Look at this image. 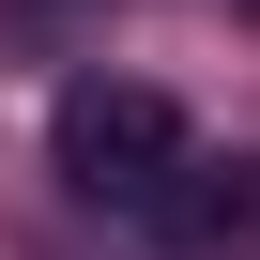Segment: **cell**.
Returning a JSON list of instances; mask_svg holds the SVG:
<instances>
[{"label":"cell","instance_id":"cell-1","mask_svg":"<svg viewBox=\"0 0 260 260\" xmlns=\"http://www.w3.org/2000/svg\"><path fill=\"white\" fill-rule=\"evenodd\" d=\"M46 153H61V184H77L92 214H153L199 138H184V107H169L153 77H77L61 122H46Z\"/></svg>","mask_w":260,"mask_h":260},{"label":"cell","instance_id":"cell-2","mask_svg":"<svg viewBox=\"0 0 260 260\" xmlns=\"http://www.w3.org/2000/svg\"><path fill=\"white\" fill-rule=\"evenodd\" d=\"M245 214H260V169H199V153H184V184L153 199V230H169V245H230Z\"/></svg>","mask_w":260,"mask_h":260},{"label":"cell","instance_id":"cell-3","mask_svg":"<svg viewBox=\"0 0 260 260\" xmlns=\"http://www.w3.org/2000/svg\"><path fill=\"white\" fill-rule=\"evenodd\" d=\"M245 16H260V0H245Z\"/></svg>","mask_w":260,"mask_h":260}]
</instances>
